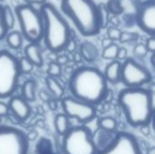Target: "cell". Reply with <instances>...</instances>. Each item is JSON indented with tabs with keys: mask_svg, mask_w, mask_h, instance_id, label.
<instances>
[{
	"mask_svg": "<svg viewBox=\"0 0 155 154\" xmlns=\"http://www.w3.org/2000/svg\"><path fill=\"white\" fill-rule=\"evenodd\" d=\"M68 89L72 97L95 106L106 98L108 83L98 68L81 66L71 74Z\"/></svg>",
	"mask_w": 155,
	"mask_h": 154,
	"instance_id": "cell-1",
	"label": "cell"
},
{
	"mask_svg": "<svg viewBox=\"0 0 155 154\" xmlns=\"http://www.w3.org/2000/svg\"><path fill=\"white\" fill-rule=\"evenodd\" d=\"M154 93L151 89L124 88L118 93V103L127 123L133 127L150 125L154 109Z\"/></svg>",
	"mask_w": 155,
	"mask_h": 154,
	"instance_id": "cell-2",
	"label": "cell"
},
{
	"mask_svg": "<svg viewBox=\"0 0 155 154\" xmlns=\"http://www.w3.org/2000/svg\"><path fill=\"white\" fill-rule=\"evenodd\" d=\"M44 22L43 40L46 48L53 53H59L66 48L71 39V28L57 8L45 2L40 7Z\"/></svg>",
	"mask_w": 155,
	"mask_h": 154,
	"instance_id": "cell-3",
	"label": "cell"
},
{
	"mask_svg": "<svg viewBox=\"0 0 155 154\" xmlns=\"http://www.w3.org/2000/svg\"><path fill=\"white\" fill-rule=\"evenodd\" d=\"M61 9L82 35L88 37L100 33L98 6L94 0H62Z\"/></svg>",
	"mask_w": 155,
	"mask_h": 154,
	"instance_id": "cell-4",
	"label": "cell"
},
{
	"mask_svg": "<svg viewBox=\"0 0 155 154\" xmlns=\"http://www.w3.org/2000/svg\"><path fill=\"white\" fill-rule=\"evenodd\" d=\"M15 15L23 37L29 43L39 44L44 34V22L40 11L32 5L22 4L15 8Z\"/></svg>",
	"mask_w": 155,
	"mask_h": 154,
	"instance_id": "cell-5",
	"label": "cell"
},
{
	"mask_svg": "<svg viewBox=\"0 0 155 154\" xmlns=\"http://www.w3.org/2000/svg\"><path fill=\"white\" fill-rule=\"evenodd\" d=\"M62 151L64 154H96L91 130L79 125L72 127L63 136Z\"/></svg>",
	"mask_w": 155,
	"mask_h": 154,
	"instance_id": "cell-6",
	"label": "cell"
},
{
	"mask_svg": "<svg viewBox=\"0 0 155 154\" xmlns=\"http://www.w3.org/2000/svg\"><path fill=\"white\" fill-rule=\"evenodd\" d=\"M18 59L9 51H0V99L13 96L20 76Z\"/></svg>",
	"mask_w": 155,
	"mask_h": 154,
	"instance_id": "cell-7",
	"label": "cell"
},
{
	"mask_svg": "<svg viewBox=\"0 0 155 154\" xmlns=\"http://www.w3.org/2000/svg\"><path fill=\"white\" fill-rule=\"evenodd\" d=\"M25 133L14 126L0 124V154H28Z\"/></svg>",
	"mask_w": 155,
	"mask_h": 154,
	"instance_id": "cell-8",
	"label": "cell"
},
{
	"mask_svg": "<svg viewBox=\"0 0 155 154\" xmlns=\"http://www.w3.org/2000/svg\"><path fill=\"white\" fill-rule=\"evenodd\" d=\"M153 80L152 73L135 59L129 57L122 63L121 82L125 88H140L150 84Z\"/></svg>",
	"mask_w": 155,
	"mask_h": 154,
	"instance_id": "cell-9",
	"label": "cell"
},
{
	"mask_svg": "<svg viewBox=\"0 0 155 154\" xmlns=\"http://www.w3.org/2000/svg\"><path fill=\"white\" fill-rule=\"evenodd\" d=\"M64 113L69 119H75L82 125L92 122L96 117V108L94 105L81 102L72 96H64L61 100Z\"/></svg>",
	"mask_w": 155,
	"mask_h": 154,
	"instance_id": "cell-10",
	"label": "cell"
},
{
	"mask_svg": "<svg viewBox=\"0 0 155 154\" xmlns=\"http://www.w3.org/2000/svg\"><path fill=\"white\" fill-rule=\"evenodd\" d=\"M96 154H143L137 138L127 132H117L114 142Z\"/></svg>",
	"mask_w": 155,
	"mask_h": 154,
	"instance_id": "cell-11",
	"label": "cell"
},
{
	"mask_svg": "<svg viewBox=\"0 0 155 154\" xmlns=\"http://www.w3.org/2000/svg\"><path fill=\"white\" fill-rule=\"evenodd\" d=\"M136 21L139 27L150 36L155 33V0H147L137 8Z\"/></svg>",
	"mask_w": 155,
	"mask_h": 154,
	"instance_id": "cell-12",
	"label": "cell"
},
{
	"mask_svg": "<svg viewBox=\"0 0 155 154\" xmlns=\"http://www.w3.org/2000/svg\"><path fill=\"white\" fill-rule=\"evenodd\" d=\"M9 112L20 122H24L31 115V106L24 98L20 95H13L10 97L7 103Z\"/></svg>",
	"mask_w": 155,
	"mask_h": 154,
	"instance_id": "cell-13",
	"label": "cell"
},
{
	"mask_svg": "<svg viewBox=\"0 0 155 154\" xmlns=\"http://www.w3.org/2000/svg\"><path fill=\"white\" fill-rule=\"evenodd\" d=\"M116 133L117 132L112 133V132L104 131L101 128H98L95 130V132L94 133H92L93 142L96 148L97 152L104 150L114 142Z\"/></svg>",
	"mask_w": 155,
	"mask_h": 154,
	"instance_id": "cell-14",
	"label": "cell"
},
{
	"mask_svg": "<svg viewBox=\"0 0 155 154\" xmlns=\"http://www.w3.org/2000/svg\"><path fill=\"white\" fill-rule=\"evenodd\" d=\"M25 57H26L36 67H41L44 64L42 49L39 44L29 43L25 47Z\"/></svg>",
	"mask_w": 155,
	"mask_h": 154,
	"instance_id": "cell-15",
	"label": "cell"
},
{
	"mask_svg": "<svg viewBox=\"0 0 155 154\" xmlns=\"http://www.w3.org/2000/svg\"><path fill=\"white\" fill-rule=\"evenodd\" d=\"M78 53L80 54L83 60L90 64L95 62L99 57V50L97 46L90 41L83 42L80 44Z\"/></svg>",
	"mask_w": 155,
	"mask_h": 154,
	"instance_id": "cell-16",
	"label": "cell"
},
{
	"mask_svg": "<svg viewBox=\"0 0 155 154\" xmlns=\"http://www.w3.org/2000/svg\"><path fill=\"white\" fill-rule=\"evenodd\" d=\"M121 67L122 63L118 60H114L106 65L103 74L107 83L117 84L121 82Z\"/></svg>",
	"mask_w": 155,
	"mask_h": 154,
	"instance_id": "cell-17",
	"label": "cell"
},
{
	"mask_svg": "<svg viewBox=\"0 0 155 154\" xmlns=\"http://www.w3.org/2000/svg\"><path fill=\"white\" fill-rule=\"evenodd\" d=\"M36 88L37 84L34 79H27L21 86V97L27 103L35 102L36 99Z\"/></svg>",
	"mask_w": 155,
	"mask_h": 154,
	"instance_id": "cell-18",
	"label": "cell"
},
{
	"mask_svg": "<svg viewBox=\"0 0 155 154\" xmlns=\"http://www.w3.org/2000/svg\"><path fill=\"white\" fill-rule=\"evenodd\" d=\"M45 84L54 99L61 101L64 97V89L56 78L47 76L45 78Z\"/></svg>",
	"mask_w": 155,
	"mask_h": 154,
	"instance_id": "cell-19",
	"label": "cell"
},
{
	"mask_svg": "<svg viewBox=\"0 0 155 154\" xmlns=\"http://www.w3.org/2000/svg\"><path fill=\"white\" fill-rule=\"evenodd\" d=\"M54 125L57 134L60 136H64L70 129V119L64 113H58L54 117Z\"/></svg>",
	"mask_w": 155,
	"mask_h": 154,
	"instance_id": "cell-20",
	"label": "cell"
},
{
	"mask_svg": "<svg viewBox=\"0 0 155 154\" xmlns=\"http://www.w3.org/2000/svg\"><path fill=\"white\" fill-rule=\"evenodd\" d=\"M5 38L6 40V44H8V46L13 50H19L23 45L24 37L19 31L8 32Z\"/></svg>",
	"mask_w": 155,
	"mask_h": 154,
	"instance_id": "cell-21",
	"label": "cell"
},
{
	"mask_svg": "<svg viewBox=\"0 0 155 154\" xmlns=\"http://www.w3.org/2000/svg\"><path fill=\"white\" fill-rule=\"evenodd\" d=\"M98 128H101L104 131L115 133L117 132L118 123L117 121L112 116H104L101 117L98 120Z\"/></svg>",
	"mask_w": 155,
	"mask_h": 154,
	"instance_id": "cell-22",
	"label": "cell"
},
{
	"mask_svg": "<svg viewBox=\"0 0 155 154\" xmlns=\"http://www.w3.org/2000/svg\"><path fill=\"white\" fill-rule=\"evenodd\" d=\"M3 7H4V12H3L4 22H5V25L6 28L9 31L15 25V13L13 12L12 8L9 5H3Z\"/></svg>",
	"mask_w": 155,
	"mask_h": 154,
	"instance_id": "cell-23",
	"label": "cell"
},
{
	"mask_svg": "<svg viewBox=\"0 0 155 154\" xmlns=\"http://www.w3.org/2000/svg\"><path fill=\"white\" fill-rule=\"evenodd\" d=\"M98 6V12H99V19H100V25L101 28H106L109 22H110V13L105 5L104 3H100L97 5Z\"/></svg>",
	"mask_w": 155,
	"mask_h": 154,
	"instance_id": "cell-24",
	"label": "cell"
},
{
	"mask_svg": "<svg viewBox=\"0 0 155 154\" xmlns=\"http://www.w3.org/2000/svg\"><path fill=\"white\" fill-rule=\"evenodd\" d=\"M118 49H119V45L117 44L113 43L110 46L103 49L102 57L105 60H111V61L116 60Z\"/></svg>",
	"mask_w": 155,
	"mask_h": 154,
	"instance_id": "cell-25",
	"label": "cell"
},
{
	"mask_svg": "<svg viewBox=\"0 0 155 154\" xmlns=\"http://www.w3.org/2000/svg\"><path fill=\"white\" fill-rule=\"evenodd\" d=\"M110 14L114 15H118L124 11V7L122 5V0H108L105 4Z\"/></svg>",
	"mask_w": 155,
	"mask_h": 154,
	"instance_id": "cell-26",
	"label": "cell"
},
{
	"mask_svg": "<svg viewBox=\"0 0 155 154\" xmlns=\"http://www.w3.org/2000/svg\"><path fill=\"white\" fill-rule=\"evenodd\" d=\"M18 67H19L20 74H28L33 72L35 66L26 57L23 56L20 59H18Z\"/></svg>",
	"mask_w": 155,
	"mask_h": 154,
	"instance_id": "cell-27",
	"label": "cell"
},
{
	"mask_svg": "<svg viewBox=\"0 0 155 154\" xmlns=\"http://www.w3.org/2000/svg\"><path fill=\"white\" fill-rule=\"evenodd\" d=\"M62 66L59 65L56 62H51L48 64V69H47V74L48 76L51 77H58L62 74Z\"/></svg>",
	"mask_w": 155,
	"mask_h": 154,
	"instance_id": "cell-28",
	"label": "cell"
},
{
	"mask_svg": "<svg viewBox=\"0 0 155 154\" xmlns=\"http://www.w3.org/2000/svg\"><path fill=\"white\" fill-rule=\"evenodd\" d=\"M139 38V34L134 32H122L119 42L120 43H130L136 41Z\"/></svg>",
	"mask_w": 155,
	"mask_h": 154,
	"instance_id": "cell-29",
	"label": "cell"
},
{
	"mask_svg": "<svg viewBox=\"0 0 155 154\" xmlns=\"http://www.w3.org/2000/svg\"><path fill=\"white\" fill-rule=\"evenodd\" d=\"M134 54L135 57H137L139 59H142V58L145 57L148 54V50H147L145 44H143V43L137 44L134 48Z\"/></svg>",
	"mask_w": 155,
	"mask_h": 154,
	"instance_id": "cell-30",
	"label": "cell"
},
{
	"mask_svg": "<svg viewBox=\"0 0 155 154\" xmlns=\"http://www.w3.org/2000/svg\"><path fill=\"white\" fill-rule=\"evenodd\" d=\"M121 34H122V31L115 27V26H111L107 29V35H108V38L111 39L113 42L114 41H119L120 39V36H121Z\"/></svg>",
	"mask_w": 155,
	"mask_h": 154,
	"instance_id": "cell-31",
	"label": "cell"
},
{
	"mask_svg": "<svg viewBox=\"0 0 155 154\" xmlns=\"http://www.w3.org/2000/svg\"><path fill=\"white\" fill-rule=\"evenodd\" d=\"M3 12H4V7L0 4V41L3 40L5 37V35L7 34V33L9 32L8 29L6 28L5 25V22H4Z\"/></svg>",
	"mask_w": 155,
	"mask_h": 154,
	"instance_id": "cell-32",
	"label": "cell"
},
{
	"mask_svg": "<svg viewBox=\"0 0 155 154\" xmlns=\"http://www.w3.org/2000/svg\"><path fill=\"white\" fill-rule=\"evenodd\" d=\"M147 50H148V53H152V54H154L155 52V38L154 36H150L147 40H146V44H144Z\"/></svg>",
	"mask_w": 155,
	"mask_h": 154,
	"instance_id": "cell-33",
	"label": "cell"
},
{
	"mask_svg": "<svg viewBox=\"0 0 155 154\" xmlns=\"http://www.w3.org/2000/svg\"><path fill=\"white\" fill-rule=\"evenodd\" d=\"M128 55V51L126 48L124 47H119L118 52H117V56H116V60L120 61H124L127 58Z\"/></svg>",
	"mask_w": 155,
	"mask_h": 154,
	"instance_id": "cell-34",
	"label": "cell"
},
{
	"mask_svg": "<svg viewBox=\"0 0 155 154\" xmlns=\"http://www.w3.org/2000/svg\"><path fill=\"white\" fill-rule=\"evenodd\" d=\"M9 113L10 112H9V108H8L7 103L0 101V118L7 116Z\"/></svg>",
	"mask_w": 155,
	"mask_h": 154,
	"instance_id": "cell-35",
	"label": "cell"
},
{
	"mask_svg": "<svg viewBox=\"0 0 155 154\" xmlns=\"http://www.w3.org/2000/svg\"><path fill=\"white\" fill-rule=\"evenodd\" d=\"M25 137H26V139H27L28 142H30V141L34 142V141H35V140L37 139V137H38V133H37L36 131H35V130L30 131L28 133H25Z\"/></svg>",
	"mask_w": 155,
	"mask_h": 154,
	"instance_id": "cell-36",
	"label": "cell"
},
{
	"mask_svg": "<svg viewBox=\"0 0 155 154\" xmlns=\"http://www.w3.org/2000/svg\"><path fill=\"white\" fill-rule=\"evenodd\" d=\"M67 62H68V57L64 54H61V55L57 56V58H56V63L61 66L65 65L67 64Z\"/></svg>",
	"mask_w": 155,
	"mask_h": 154,
	"instance_id": "cell-37",
	"label": "cell"
},
{
	"mask_svg": "<svg viewBox=\"0 0 155 154\" xmlns=\"http://www.w3.org/2000/svg\"><path fill=\"white\" fill-rule=\"evenodd\" d=\"M25 4L27 5H34V4H36V5H43L46 2V0H25Z\"/></svg>",
	"mask_w": 155,
	"mask_h": 154,
	"instance_id": "cell-38",
	"label": "cell"
},
{
	"mask_svg": "<svg viewBox=\"0 0 155 154\" xmlns=\"http://www.w3.org/2000/svg\"><path fill=\"white\" fill-rule=\"evenodd\" d=\"M75 43H74V41L72 39V37H71V39L69 40V42H68V44H67V45H66V49H68L70 52H73L74 50H75Z\"/></svg>",
	"mask_w": 155,
	"mask_h": 154,
	"instance_id": "cell-39",
	"label": "cell"
},
{
	"mask_svg": "<svg viewBox=\"0 0 155 154\" xmlns=\"http://www.w3.org/2000/svg\"><path fill=\"white\" fill-rule=\"evenodd\" d=\"M40 97L44 100V101H45L46 103H48L53 97H51L46 92H44V91H41V93H40Z\"/></svg>",
	"mask_w": 155,
	"mask_h": 154,
	"instance_id": "cell-40",
	"label": "cell"
},
{
	"mask_svg": "<svg viewBox=\"0 0 155 154\" xmlns=\"http://www.w3.org/2000/svg\"><path fill=\"white\" fill-rule=\"evenodd\" d=\"M113 43H114V42H113L111 39H109L108 37H107V38L103 39V41H102V46H103V49H104V48H106V47L110 46Z\"/></svg>",
	"mask_w": 155,
	"mask_h": 154,
	"instance_id": "cell-41",
	"label": "cell"
},
{
	"mask_svg": "<svg viewBox=\"0 0 155 154\" xmlns=\"http://www.w3.org/2000/svg\"><path fill=\"white\" fill-rule=\"evenodd\" d=\"M147 154H155L154 153V148L153 147V148L149 149V150H148V152H147Z\"/></svg>",
	"mask_w": 155,
	"mask_h": 154,
	"instance_id": "cell-42",
	"label": "cell"
},
{
	"mask_svg": "<svg viewBox=\"0 0 155 154\" xmlns=\"http://www.w3.org/2000/svg\"><path fill=\"white\" fill-rule=\"evenodd\" d=\"M1 122H2V118H0V123H1Z\"/></svg>",
	"mask_w": 155,
	"mask_h": 154,
	"instance_id": "cell-43",
	"label": "cell"
}]
</instances>
